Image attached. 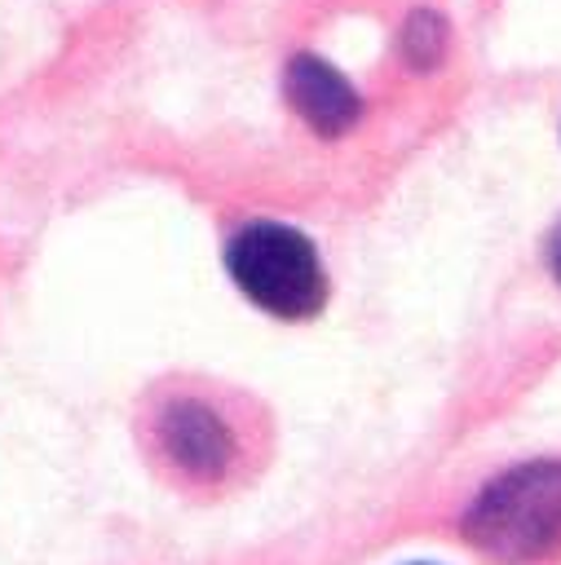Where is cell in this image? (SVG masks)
I'll return each instance as SVG.
<instances>
[{
  "mask_svg": "<svg viewBox=\"0 0 561 565\" xmlns=\"http://www.w3.org/2000/svg\"><path fill=\"white\" fill-rule=\"evenodd\" d=\"M464 534L490 561H543L561 543V463L530 459L486 481L464 512Z\"/></svg>",
  "mask_w": 561,
  "mask_h": 565,
  "instance_id": "6da1fadb",
  "label": "cell"
},
{
  "mask_svg": "<svg viewBox=\"0 0 561 565\" xmlns=\"http://www.w3.org/2000/svg\"><path fill=\"white\" fill-rule=\"evenodd\" d=\"M225 269L256 309L283 322H305L327 305V269L318 260V247L292 225H243L225 247Z\"/></svg>",
  "mask_w": 561,
  "mask_h": 565,
  "instance_id": "7a4b0ae2",
  "label": "cell"
},
{
  "mask_svg": "<svg viewBox=\"0 0 561 565\" xmlns=\"http://www.w3.org/2000/svg\"><path fill=\"white\" fill-rule=\"evenodd\" d=\"M283 93L296 106V115L322 132V137H345L358 119H362V97L358 88L322 57L314 53H296L283 71Z\"/></svg>",
  "mask_w": 561,
  "mask_h": 565,
  "instance_id": "3957f363",
  "label": "cell"
},
{
  "mask_svg": "<svg viewBox=\"0 0 561 565\" xmlns=\"http://www.w3.org/2000/svg\"><path fill=\"white\" fill-rule=\"evenodd\" d=\"M159 441H163V455L190 477H221L234 459V437H230L225 419L194 397L163 406Z\"/></svg>",
  "mask_w": 561,
  "mask_h": 565,
  "instance_id": "277c9868",
  "label": "cell"
},
{
  "mask_svg": "<svg viewBox=\"0 0 561 565\" xmlns=\"http://www.w3.org/2000/svg\"><path fill=\"white\" fill-rule=\"evenodd\" d=\"M442 53H446V22H442V13L415 9L406 18V26H402V57L415 71H428V66L442 62Z\"/></svg>",
  "mask_w": 561,
  "mask_h": 565,
  "instance_id": "5b68a950",
  "label": "cell"
},
{
  "mask_svg": "<svg viewBox=\"0 0 561 565\" xmlns=\"http://www.w3.org/2000/svg\"><path fill=\"white\" fill-rule=\"evenodd\" d=\"M548 265H552V274H557V282H561V221H557L552 234H548Z\"/></svg>",
  "mask_w": 561,
  "mask_h": 565,
  "instance_id": "8992f818",
  "label": "cell"
}]
</instances>
